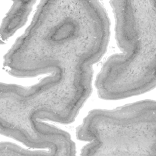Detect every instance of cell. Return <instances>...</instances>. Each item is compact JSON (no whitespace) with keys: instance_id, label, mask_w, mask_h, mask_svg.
<instances>
[{"instance_id":"6da1fadb","label":"cell","mask_w":156,"mask_h":156,"mask_svg":"<svg viewBox=\"0 0 156 156\" xmlns=\"http://www.w3.org/2000/svg\"><path fill=\"white\" fill-rule=\"evenodd\" d=\"M110 29L99 1H40L29 26L4 57L12 76L50 74L23 88L26 107L49 121L73 122L91 94L93 65L107 51Z\"/></svg>"},{"instance_id":"7a4b0ae2","label":"cell","mask_w":156,"mask_h":156,"mask_svg":"<svg viewBox=\"0 0 156 156\" xmlns=\"http://www.w3.org/2000/svg\"><path fill=\"white\" fill-rule=\"evenodd\" d=\"M121 54L111 55L96 77L100 98L124 99L155 87V0L110 1Z\"/></svg>"},{"instance_id":"3957f363","label":"cell","mask_w":156,"mask_h":156,"mask_svg":"<svg viewBox=\"0 0 156 156\" xmlns=\"http://www.w3.org/2000/svg\"><path fill=\"white\" fill-rule=\"evenodd\" d=\"M156 102L145 99L113 110L89 112L76 129L89 141L83 155H155Z\"/></svg>"},{"instance_id":"277c9868","label":"cell","mask_w":156,"mask_h":156,"mask_svg":"<svg viewBox=\"0 0 156 156\" xmlns=\"http://www.w3.org/2000/svg\"><path fill=\"white\" fill-rule=\"evenodd\" d=\"M36 1H15L2 20L1 39L5 41L26 23Z\"/></svg>"},{"instance_id":"5b68a950","label":"cell","mask_w":156,"mask_h":156,"mask_svg":"<svg viewBox=\"0 0 156 156\" xmlns=\"http://www.w3.org/2000/svg\"><path fill=\"white\" fill-rule=\"evenodd\" d=\"M7 155H51L49 151H30L11 142H1L0 156Z\"/></svg>"}]
</instances>
